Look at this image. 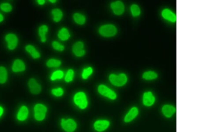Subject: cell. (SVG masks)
<instances>
[{
	"label": "cell",
	"mask_w": 200,
	"mask_h": 132,
	"mask_svg": "<svg viewBox=\"0 0 200 132\" xmlns=\"http://www.w3.org/2000/svg\"><path fill=\"white\" fill-rule=\"evenodd\" d=\"M109 80L113 85L116 86H121L126 83L127 78L125 74H120L119 75L111 74Z\"/></svg>",
	"instance_id": "obj_1"
},
{
	"label": "cell",
	"mask_w": 200,
	"mask_h": 132,
	"mask_svg": "<svg viewBox=\"0 0 200 132\" xmlns=\"http://www.w3.org/2000/svg\"><path fill=\"white\" fill-rule=\"evenodd\" d=\"M75 103L81 109L86 108L88 105V101L85 93L79 92L76 94L74 97Z\"/></svg>",
	"instance_id": "obj_2"
},
{
	"label": "cell",
	"mask_w": 200,
	"mask_h": 132,
	"mask_svg": "<svg viewBox=\"0 0 200 132\" xmlns=\"http://www.w3.org/2000/svg\"><path fill=\"white\" fill-rule=\"evenodd\" d=\"M34 116L37 121H42L46 117L47 108L42 104H36L34 107Z\"/></svg>",
	"instance_id": "obj_3"
},
{
	"label": "cell",
	"mask_w": 200,
	"mask_h": 132,
	"mask_svg": "<svg viewBox=\"0 0 200 132\" xmlns=\"http://www.w3.org/2000/svg\"><path fill=\"white\" fill-rule=\"evenodd\" d=\"M116 29L112 25L102 26L99 29V33L101 35L106 37H110L115 35L116 33Z\"/></svg>",
	"instance_id": "obj_4"
},
{
	"label": "cell",
	"mask_w": 200,
	"mask_h": 132,
	"mask_svg": "<svg viewBox=\"0 0 200 132\" xmlns=\"http://www.w3.org/2000/svg\"><path fill=\"white\" fill-rule=\"evenodd\" d=\"M98 92L101 95L105 97H107L112 100H114L116 98V95L115 93L104 85H101L99 86L98 88Z\"/></svg>",
	"instance_id": "obj_5"
},
{
	"label": "cell",
	"mask_w": 200,
	"mask_h": 132,
	"mask_svg": "<svg viewBox=\"0 0 200 132\" xmlns=\"http://www.w3.org/2000/svg\"><path fill=\"white\" fill-rule=\"evenodd\" d=\"M61 126L63 129L67 132H74L76 128V123L74 121L71 119H69L67 120L62 119Z\"/></svg>",
	"instance_id": "obj_6"
},
{
	"label": "cell",
	"mask_w": 200,
	"mask_h": 132,
	"mask_svg": "<svg viewBox=\"0 0 200 132\" xmlns=\"http://www.w3.org/2000/svg\"><path fill=\"white\" fill-rule=\"evenodd\" d=\"M111 7L113 9L114 13L117 15L122 14L125 10L124 4L120 1L112 3L111 4Z\"/></svg>",
	"instance_id": "obj_7"
},
{
	"label": "cell",
	"mask_w": 200,
	"mask_h": 132,
	"mask_svg": "<svg viewBox=\"0 0 200 132\" xmlns=\"http://www.w3.org/2000/svg\"><path fill=\"white\" fill-rule=\"evenodd\" d=\"M109 126V121L106 120H99L95 122V129L98 132H102L106 129Z\"/></svg>",
	"instance_id": "obj_8"
},
{
	"label": "cell",
	"mask_w": 200,
	"mask_h": 132,
	"mask_svg": "<svg viewBox=\"0 0 200 132\" xmlns=\"http://www.w3.org/2000/svg\"><path fill=\"white\" fill-rule=\"evenodd\" d=\"M6 39L8 44V46L9 48L11 50L14 49L17 45L18 41L16 36L13 34H9L6 36Z\"/></svg>",
	"instance_id": "obj_9"
},
{
	"label": "cell",
	"mask_w": 200,
	"mask_h": 132,
	"mask_svg": "<svg viewBox=\"0 0 200 132\" xmlns=\"http://www.w3.org/2000/svg\"><path fill=\"white\" fill-rule=\"evenodd\" d=\"M84 44L82 42H77L74 45L73 48V52L77 56H81L85 54V51L83 49Z\"/></svg>",
	"instance_id": "obj_10"
},
{
	"label": "cell",
	"mask_w": 200,
	"mask_h": 132,
	"mask_svg": "<svg viewBox=\"0 0 200 132\" xmlns=\"http://www.w3.org/2000/svg\"><path fill=\"white\" fill-rule=\"evenodd\" d=\"M29 86L31 93L37 94L41 91V87L34 79H31L29 82Z\"/></svg>",
	"instance_id": "obj_11"
},
{
	"label": "cell",
	"mask_w": 200,
	"mask_h": 132,
	"mask_svg": "<svg viewBox=\"0 0 200 132\" xmlns=\"http://www.w3.org/2000/svg\"><path fill=\"white\" fill-rule=\"evenodd\" d=\"M155 101V98L151 92L145 93L143 95V102L144 105L147 106H152Z\"/></svg>",
	"instance_id": "obj_12"
},
{
	"label": "cell",
	"mask_w": 200,
	"mask_h": 132,
	"mask_svg": "<svg viewBox=\"0 0 200 132\" xmlns=\"http://www.w3.org/2000/svg\"><path fill=\"white\" fill-rule=\"evenodd\" d=\"M162 15L166 19L168 20L171 22H174L176 21V16L169 9H164L162 11Z\"/></svg>",
	"instance_id": "obj_13"
},
{
	"label": "cell",
	"mask_w": 200,
	"mask_h": 132,
	"mask_svg": "<svg viewBox=\"0 0 200 132\" xmlns=\"http://www.w3.org/2000/svg\"><path fill=\"white\" fill-rule=\"evenodd\" d=\"M162 113L167 118H170L175 113L176 109L173 106L165 105L162 108Z\"/></svg>",
	"instance_id": "obj_14"
},
{
	"label": "cell",
	"mask_w": 200,
	"mask_h": 132,
	"mask_svg": "<svg viewBox=\"0 0 200 132\" xmlns=\"http://www.w3.org/2000/svg\"><path fill=\"white\" fill-rule=\"evenodd\" d=\"M138 113V109L136 107L132 108L126 115L124 121L126 122H130L136 117Z\"/></svg>",
	"instance_id": "obj_15"
},
{
	"label": "cell",
	"mask_w": 200,
	"mask_h": 132,
	"mask_svg": "<svg viewBox=\"0 0 200 132\" xmlns=\"http://www.w3.org/2000/svg\"><path fill=\"white\" fill-rule=\"evenodd\" d=\"M25 64L21 60H16L14 62L13 66V70L14 72H22L25 70Z\"/></svg>",
	"instance_id": "obj_16"
},
{
	"label": "cell",
	"mask_w": 200,
	"mask_h": 132,
	"mask_svg": "<svg viewBox=\"0 0 200 132\" xmlns=\"http://www.w3.org/2000/svg\"><path fill=\"white\" fill-rule=\"evenodd\" d=\"M29 111L27 108L25 106L21 107L17 114V119L19 120H25L28 116Z\"/></svg>",
	"instance_id": "obj_17"
},
{
	"label": "cell",
	"mask_w": 200,
	"mask_h": 132,
	"mask_svg": "<svg viewBox=\"0 0 200 132\" xmlns=\"http://www.w3.org/2000/svg\"><path fill=\"white\" fill-rule=\"evenodd\" d=\"M58 37L62 41H66L69 39L70 34L68 30L66 28H62L59 31L58 34Z\"/></svg>",
	"instance_id": "obj_18"
},
{
	"label": "cell",
	"mask_w": 200,
	"mask_h": 132,
	"mask_svg": "<svg viewBox=\"0 0 200 132\" xmlns=\"http://www.w3.org/2000/svg\"><path fill=\"white\" fill-rule=\"evenodd\" d=\"M26 50L30 53L33 58L34 59H38L40 58V54L34 46L31 45H29L26 47Z\"/></svg>",
	"instance_id": "obj_19"
},
{
	"label": "cell",
	"mask_w": 200,
	"mask_h": 132,
	"mask_svg": "<svg viewBox=\"0 0 200 132\" xmlns=\"http://www.w3.org/2000/svg\"><path fill=\"white\" fill-rule=\"evenodd\" d=\"M48 31V27L46 26H42L40 27L39 29V34L41 37V41L44 42L46 40V35Z\"/></svg>",
	"instance_id": "obj_20"
},
{
	"label": "cell",
	"mask_w": 200,
	"mask_h": 132,
	"mask_svg": "<svg viewBox=\"0 0 200 132\" xmlns=\"http://www.w3.org/2000/svg\"><path fill=\"white\" fill-rule=\"evenodd\" d=\"M7 79V73L6 70L3 67H0V83H5Z\"/></svg>",
	"instance_id": "obj_21"
},
{
	"label": "cell",
	"mask_w": 200,
	"mask_h": 132,
	"mask_svg": "<svg viewBox=\"0 0 200 132\" xmlns=\"http://www.w3.org/2000/svg\"><path fill=\"white\" fill-rule=\"evenodd\" d=\"M52 14L54 15V20L56 22H58L61 19L62 17V13L59 9H54L52 11Z\"/></svg>",
	"instance_id": "obj_22"
},
{
	"label": "cell",
	"mask_w": 200,
	"mask_h": 132,
	"mask_svg": "<svg viewBox=\"0 0 200 132\" xmlns=\"http://www.w3.org/2000/svg\"><path fill=\"white\" fill-rule=\"evenodd\" d=\"M75 21L79 25H83L86 21L85 16L79 14H74V16Z\"/></svg>",
	"instance_id": "obj_23"
},
{
	"label": "cell",
	"mask_w": 200,
	"mask_h": 132,
	"mask_svg": "<svg viewBox=\"0 0 200 132\" xmlns=\"http://www.w3.org/2000/svg\"><path fill=\"white\" fill-rule=\"evenodd\" d=\"M157 77V74L153 71H148V72H146L143 75V78L145 79L148 80L155 79Z\"/></svg>",
	"instance_id": "obj_24"
},
{
	"label": "cell",
	"mask_w": 200,
	"mask_h": 132,
	"mask_svg": "<svg viewBox=\"0 0 200 132\" xmlns=\"http://www.w3.org/2000/svg\"><path fill=\"white\" fill-rule=\"evenodd\" d=\"M63 75H64V73L62 71L58 70L53 73L51 77V79L52 81H54L56 79H61L63 78Z\"/></svg>",
	"instance_id": "obj_25"
},
{
	"label": "cell",
	"mask_w": 200,
	"mask_h": 132,
	"mask_svg": "<svg viewBox=\"0 0 200 132\" xmlns=\"http://www.w3.org/2000/svg\"><path fill=\"white\" fill-rule=\"evenodd\" d=\"M61 64V62L60 61L52 59L49 60L47 62V66L49 67H58L60 66Z\"/></svg>",
	"instance_id": "obj_26"
},
{
	"label": "cell",
	"mask_w": 200,
	"mask_h": 132,
	"mask_svg": "<svg viewBox=\"0 0 200 132\" xmlns=\"http://www.w3.org/2000/svg\"><path fill=\"white\" fill-rule=\"evenodd\" d=\"M131 12L134 16H136L140 14V9L139 6L136 5H133L131 7Z\"/></svg>",
	"instance_id": "obj_27"
},
{
	"label": "cell",
	"mask_w": 200,
	"mask_h": 132,
	"mask_svg": "<svg viewBox=\"0 0 200 132\" xmlns=\"http://www.w3.org/2000/svg\"><path fill=\"white\" fill-rule=\"evenodd\" d=\"M93 73V69L91 67L88 68L84 69L82 74V77L84 79H86L90 75Z\"/></svg>",
	"instance_id": "obj_28"
},
{
	"label": "cell",
	"mask_w": 200,
	"mask_h": 132,
	"mask_svg": "<svg viewBox=\"0 0 200 132\" xmlns=\"http://www.w3.org/2000/svg\"><path fill=\"white\" fill-rule=\"evenodd\" d=\"M74 71L72 69H69L65 77V81L67 82L72 81L74 78Z\"/></svg>",
	"instance_id": "obj_29"
},
{
	"label": "cell",
	"mask_w": 200,
	"mask_h": 132,
	"mask_svg": "<svg viewBox=\"0 0 200 132\" xmlns=\"http://www.w3.org/2000/svg\"><path fill=\"white\" fill-rule=\"evenodd\" d=\"M52 93L56 97H60L63 95L64 93V91L61 88H58L56 89H53L52 90Z\"/></svg>",
	"instance_id": "obj_30"
},
{
	"label": "cell",
	"mask_w": 200,
	"mask_h": 132,
	"mask_svg": "<svg viewBox=\"0 0 200 132\" xmlns=\"http://www.w3.org/2000/svg\"><path fill=\"white\" fill-rule=\"evenodd\" d=\"M0 7L3 11L6 12H10L12 9V6L8 3H3L1 5Z\"/></svg>",
	"instance_id": "obj_31"
},
{
	"label": "cell",
	"mask_w": 200,
	"mask_h": 132,
	"mask_svg": "<svg viewBox=\"0 0 200 132\" xmlns=\"http://www.w3.org/2000/svg\"><path fill=\"white\" fill-rule=\"evenodd\" d=\"M52 45H53V47L55 49L58 50V51H62L64 49V46L61 45V44H59L58 42H56V41H54L53 42Z\"/></svg>",
	"instance_id": "obj_32"
},
{
	"label": "cell",
	"mask_w": 200,
	"mask_h": 132,
	"mask_svg": "<svg viewBox=\"0 0 200 132\" xmlns=\"http://www.w3.org/2000/svg\"><path fill=\"white\" fill-rule=\"evenodd\" d=\"M45 1L44 0H39L38 1V3L40 5H43L45 3Z\"/></svg>",
	"instance_id": "obj_33"
},
{
	"label": "cell",
	"mask_w": 200,
	"mask_h": 132,
	"mask_svg": "<svg viewBox=\"0 0 200 132\" xmlns=\"http://www.w3.org/2000/svg\"><path fill=\"white\" fill-rule=\"evenodd\" d=\"M3 113V109L1 107H0V117L2 115Z\"/></svg>",
	"instance_id": "obj_34"
},
{
	"label": "cell",
	"mask_w": 200,
	"mask_h": 132,
	"mask_svg": "<svg viewBox=\"0 0 200 132\" xmlns=\"http://www.w3.org/2000/svg\"><path fill=\"white\" fill-rule=\"evenodd\" d=\"M3 20H4V17L2 16V15L0 14V22L3 21Z\"/></svg>",
	"instance_id": "obj_35"
},
{
	"label": "cell",
	"mask_w": 200,
	"mask_h": 132,
	"mask_svg": "<svg viewBox=\"0 0 200 132\" xmlns=\"http://www.w3.org/2000/svg\"><path fill=\"white\" fill-rule=\"evenodd\" d=\"M50 1L52 3H55V2H56V1H55V0H50Z\"/></svg>",
	"instance_id": "obj_36"
}]
</instances>
